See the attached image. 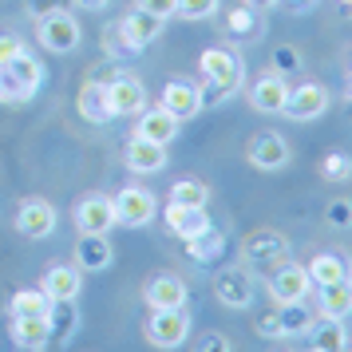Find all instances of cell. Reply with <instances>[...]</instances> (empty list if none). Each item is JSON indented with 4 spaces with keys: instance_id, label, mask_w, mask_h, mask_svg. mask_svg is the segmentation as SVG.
I'll use <instances>...</instances> for the list:
<instances>
[{
    "instance_id": "cell-1",
    "label": "cell",
    "mask_w": 352,
    "mask_h": 352,
    "mask_svg": "<svg viewBox=\"0 0 352 352\" xmlns=\"http://www.w3.org/2000/svg\"><path fill=\"white\" fill-rule=\"evenodd\" d=\"M198 67H202V80H206V87H202V107L226 103L230 96H238L241 83H245V64H241L238 52H230V48H206L202 60H198Z\"/></svg>"
},
{
    "instance_id": "cell-2",
    "label": "cell",
    "mask_w": 352,
    "mask_h": 352,
    "mask_svg": "<svg viewBox=\"0 0 352 352\" xmlns=\"http://www.w3.org/2000/svg\"><path fill=\"white\" fill-rule=\"evenodd\" d=\"M162 24H166V20L151 16V12H143V8H131L127 16L115 24V32H111V52L127 56V52L151 48V44H155V40L162 36Z\"/></svg>"
},
{
    "instance_id": "cell-3",
    "label": "cell",
    "mask_w": 352,
    "mask_h": 352,
    "mask_svg": "<svg viewBox=\"0 0 352 352\" xmlns=\"http://www.w3.org/2000/svg\"><path fill=\"white\" fill-rule=\"evenodd\" d=\"M143 336L162 352L182 349L190 340V313L186 309H151V317L143 324Z\"/></svg>"
},
{
    "instance_id": "cell-4",
    "label": "cell",
    "mask_w": 352,
    "mask_h": 352,
    "mask_svg": "<svg viewBox=\"0 0 352 352\" xmlns=\"http://www.w3.org/2000/svg\"><path fill=\"white\" fill-rule=\"evenodd\" d=\"M241 261L250 270L273 273L281 261H289V238L281 230H254L250 238L241 241Z\"/></svg>"
},
{
    "instance_id": "cell-5",
    "label": "cell",
    "mask_w": 352,
    "mask_h": 352,
    "mask_svg": "<svg viewBox=\"0 0 352 352\" xmlns=\"http://www.w3.org/2000/svg\"><path fill=\"white\" fill-rule=\"evenodd\" d=\"M36 40H40V48L56 52V56H67V52L80 48L83 28H80V20L72 16L67 8H56V12H48V16H40Z\"/></svg>"
},
{
    "instance_id": "cell-6",
    "label": "cell",
    "mask_w": 352,
    "mask_h": 352,
    "mask_svg": "<svg viewBox=\"0 0 352 352\" xmlns=\"http://www.w3.org/2000/svg\"><path fill=\"white\" fill-rule=\"evenodd\" d=\"M214 297L226 309H254V301H257L254 273L245 270V265H226V270H218L214 273Z\"/></svg>"
},
{
    "instance_id": "cell-7",
    "label": "cell",
    "mask_w": 352,
    "mask_h": 352,
    "mask_svg": "<svg viewBox=\"0 0 352 352\" xmlns=\"http://www.w3.org/2000/svg\"><path fill=\"white\" fill-rule=\"evenodd\" d=\"M115 202V218L119 226H131V230H143V226L155 222V214H159V198L146 190V186H123V190L111 198Z\"/></svg>"
},
{
    "instance_id": "cell-8",
    "label": "cell",
    "mask_w": 352,
    "mask_h": 352,
    "mask_svg": "<svg viewBox=\"0 0 352 352\" xmlns=\"http://www.w3.org/2000/svg\"><path fill=\"white\" fill-rule=\"evenodd\" d=\"M107 99H111L115 119H139L151 107V96H146L143 80H135L127 72H115L111 80H107Z\"/></svg>"
},
{
    "instance_id": "cell-9",
    "label": "cell",
    "mask_w": 352,
    "mask_h": 352,
    "mask_svg": "<svg viewBox=\"0 0 352 352\" xmlns=\"http://www.w3.org/2000/svg\"><path fill=\"white\" fill-rule=\"evenodd\" d=\"M270 297L277 305H293V301H309V293H313V277H309V270L305 265H297V261H281L277 270L270 273Z\"/></svg>"
},
{
    "instance_id": "cell-10",
    "label": "cell",
    "mask_w": 352,
    "mask_h": 352,
    "mask_svg": "<svg viewBox=\"0 0 352 352\" xmlns=\"http://www.w3.org/2000/svg\"><path fill=\"white\" fill-rule=\"evenodd\" d=\"M329 87L317 80L309 83H297V87H289V99H285V119H293V123H313V119H320V115L329 111Z\"/></svg>"
},
{
    "instance_id": "cell-11",
    "label": "cell",
    "mask_w": 352,
    "mask_h": 352,
    "mask_svg": "<svg viewBox=\"0 0 352 352\" xmlns=\"http://www.w3.org/2000/svg\"><path fill=\"white\" fill-rule=\"evenodd\" d=\"M245 159H250V166H254V170L277 175V170H285V166H289L293 151H289V143L277 135V131H261V135H254V139H250V146H245Z\"/></svg>"
},
{
    "instance_id": "cell-12",
    "label": "cell",
    "mask_w": 352,
    "mask_h": 352,
    "mask_svg": "<svg viewBox=\"0 0 352 352\" xmlns=\"http://www.w3.org/2000/svg\"><path fill=\"white\" fill-rule=\"evenodd\" d=\"M56 222H60V214H56V206H52L48 198H24L16 210V230L32 241L52 238L56 234Z\"/></svg>"
},
{
    "instance_id": "cell-13",
    "label": "cell",
    "mask_w": 352,
    "mask_h": 352,
    "mask_svg": "<svg viewBox=\"0 0 352 352\" xmlns=\"http://www.w3.org/2000/svg\"><path fill=\"white\" fill-rule=\"evenodd\" d=\"M143 301L151 309H186L190 289H186V281L178 273H155V277H146V285H143Z\"/></svg>"
},
{
    "instance_id": "cell-14",
    "label": "cell",
    "mask_w": 352,
    "mask_h": 352,
    "mask_svg": "<svg viewBox=\"0 0 352 352\" xmlns=\"http://www.w3.org/2000/svg\"><path fill=\"white\" fill-rule=\"evenodd\" d=\"M76 226H80V234H111L119 218H115V202L107 194H91V198H83L80 206H76Z\"/></svg>"
},
{
    "instance_id": "cell-15",
    "label": "cell",
    "mask_w": 352,
    "mask_h": 352,
    "mask_svg": "<svg viewBox=\"0 0 352 352\" xmlns=\"http://www.w3.org/2000/svg\"><path fill=\"white\" fill-rule=\"evenodd\" d=\"M72 257H76V270L80 273H103V270H111L115 250L107 241V234H80Z\"/></svg>"
},
{
    "instance_id": "cell-16",
    "label": "cell",
    "mask_w": 352,
    "mask_h": 352,
    "mask_svg": "<svg viewBox=\"0 0 352 352\" xmlns=\"http://www.w3.org/2000/svg\"><path fill=\"white\" fill-rule=\"evenodd\" d=\"M285 99H289V80L277 76V72H265L261 80H254L250 87V107L261 115H281L285 111Z\"/></svg>"
},
{
    "instance_id": "cell-17",
    "label": "cell",
    "mask_w": 352,
    "mask_h": 352,
    "mask_svg": "<svg viewBox=\"0 0 352 352\" xmlns=\"http://www.w3.org/2000/svg\"><path fill=\"white\" fill-rule=\"evenodd\" d=\"M159 107H166L178 123H186V119H194V115L202 111V87H194V83H186V80H170L162 87Z\"/></svg>"
},
{
    "instance_id": "cell-18",
    "label": "cell",
    "mask_w": 352,
    "mask_h": 352,
    "mask_svg": "<svg viewBox=\"0 0 352 352\" xmlns=\"http://www.w3.org/2000/svg\"><path fill=\"white\" fill-rule=\"evenodd\" d=\"M123 162H127V170H135V175H159L162 166H166V146L131 135L127 146H123Z\"/></svg>"
},
{
    "instance_id": "cell-19",
    "label": "cell",
    "mask_w": 352,
    "mask_h": 352,
    "mask_svg": "<svg viewBox=\"0 0 352 352\" xmlns=\"http://www.w3.org/2000/svg\"><path fill=\"white\" fill-rule=\"evenodd\" d=\"M76 107H80V119L83 123H96V127H103V123H111V99H107V83L103 80H87L80 87V99H76Z\"/></svg>"
},
{
    "instance_id": "cell-20",
    "label": "cell",
    "mask_w": 352,
    "mask_h": 352,
    "mask_svg": "<svg viewBox=\"0 0 352 352\" xmlns=\"http://www.w3.org/2000/svg\"><path fill=\"white\" fill-rule=\"evenodd\" d=\"M40 289H44L56 305H72L83 289V273L76 270V265H52V270L44 273Z\"/></svg>"
},
{
    "instance_id": "cell-21",
    "label": "cell",
    "mask_w": 352,
    "mask_h": 352,
    "mask_svg": "<svg viewBox=\"0 0 352 352\" xmlns=\"http://www.w3.org/2000/svg\"><path fill=\"white\" fill-rule=\"evenodd\" d=\"M162 218H166V230H170L175 238H182V241L214 226L210 214H206V206H178V202H170V206L162 210Z\"/></svg>"
},
{
    "instance_id": "cell-22",
    "label": "cell",
    "mask_w": 352,
    "mask_h": 352,
    "mask_svg": "<svg viewBox=\"0 0 352 352\" xmlns=\"http://www.w3.org/2000/svg\"><path fill=\"white\" fill-rule=\"evenodd\" d=\"M309 277H313V285H336V281H344L352 277V261L340 250H320V254L309 257Z\"/></svg>"
},
{
    "instance_id": "cell-23",
    "label": "cell",
    "mask_w": 352,
    "mask_h": 352,
    "mask_svg": "<svg viewBox=\"0 0 352 352\" xmlns=\"http://www.w3.org/2000/svg\"><path fill=\"white\" fill-rule=\"evenodd\" d=\"M178 131H182V123H178L166 107H146V111L139 115V127H135V135L166 146V143H175V139H178Z\"/></svg>"
},
{
    "instance_id": "cell-24",
    "label": "cell",
    "mask_w": 352,
    "mask_h": 352,
    "mask_svg": "<svg viewBox=\"0 0 352 352\" xmlns=\"http://www.w3.org/2000/svg\"><path fill=\"white\" fill-rule=\"evenodd\" d=\"M305 336H309L313 352H344V344H349V329L340 317H317Z\"/></svg>"
},
{
    "instance_id": "cell-25",
    "label": "cell",
    "mask_w": 352,
    "mask_h": 352,
    "mask_svg": "<svg viewBox=\"0 0 352 352\" xmlns=\"http://www.w3.org/2000/svg\"><path fill=\"white\" fill-rule=\"evenodd\" d=\"M12 340L28 352H44L52 344V320L48 317H12Z\"/></svg>"
},
{
    "instance_id": "cell-26",
    "label": "cell",
    "mask_w": 352,
    "mask_h": 352,
    "mask_svg": "<svg viewBox=\"0 0 352 352\" xmlns=\"http://www.w3.org/2000/svg\"><path fill=\"white\" fill-rule=\"evenodd\" d=\"M317 305L320 317H349L352 313V277L336 281V285H317Z\"/></svg>"
},
{
    "instance_id": "cell-27",
    "label": "cell",
    "mask_w": 352,
    "mask_h": 352,
    "mask_svg": "<svg viewBox=\"0 0 352 352\" xmlns=\"http://www.w3.org/2000/svg\"><path fill=\"white\" fill-rule=\"evenodd\" d=\"M222 254H226V234L218 230V226H210V230H202V234L186 238V257H190V261H198V265L218 261Z\"/></svg>"
},
{
    "instance_id": "cell-28",
    "label": "cell",
    "mask_w": 352,
    "mask_h": 352,
    "mask_svg": "<svg viewBox=\"0 0 352 352\" xmlns=\"http://www.w3.org/2000/svg\"><path fill=\"white\" fill-rule=\"evenodd\" d=\"M313 309L305 301H293V305H277V329H281V336H305L309 329H313Z\"/></svg>"
},
{
    "instance_id": "cell-29",
    "label": "cell",
    "mask_w": 352,
    "mask_h": 352,
    "mask_svg": "<svg viewBox=\"0 0 352 352\" xmlns=\"http://www.w3.org/2000/svg\"><path fill=\"white\" fill-rule=\"evenodd\" d=\"M52 297L44 289H20L12 293V301H8V313L12 317H52Z\"/></svg>"
},
{
    "instance_id": "cell-30",
    "label": "cell",
    "mask_w": 352,
    "mask_h": 352,
    "mask_svg": "<svg viewBox=\"0 0 352 352\" xmlns=\"http://www.w3.org/2000/svg\"><path fill=\"white\" fill-rule=\"evenodd\" d=\"M226 32L234 36V40H254V36L261 32V12H257V8H250L245 0H241V4H234V8L226 12Z\"/></svg>"
},
{
    "instance_id": "cell-31",
    "label": "cell",
    "mask_w": 352,
    "mask_h": 352,
    "mask_svg": "<svg viewBox=\"0 0 352 352\" xmlns=\"http://www.w3.org/2000/svg\"><path fill=\"white\" fill-rule=\"evenodd\" d=\"M4 67H8V72H12V76H16V80L24 83V87H28L32 96L40 91V83H44V64H40V60H36V56H32L28 48L20 52L12 64H4Z\"/></svg>"
},
{
    "instance_id": "cell-32",
    "label": "cell",
    "mask_w": 352,
    "mask_h": 352,
    "mask_svg": "<svg viewBox=\"0 0 352 352\" xmlns=\"http://www.w3.org/2000/svg\"><path fill=\"white\" fill-rule=\"evenodd\" d=\"M170 202H178V206H206L210 186L198 182V178H178L175 186H170Z\"/></svg>"
},
{
    "instance_id": "cell-33",
    "label": "cell",
    "mask_w": 352,
    "mask_h": 352,
    "mask_svg": "<svg viewBox=\"0 0 352 352\" xmlns=\"http://www.w3.org/2000/svg\"><path fill=\"white\" fill-rule=\"evenodd\" d=\"M320 178L324 182H352V155L349 151H329L320 159Z\"/></svg>"
},
{
    "instance_id": "cell-34",
    "label": "cell",
    "mask_w": 352,
    "mask_h": 352,
    "mask_svg": "<svg viewBox=\"0 0 352 352\" xmlns=\"http://www.w3.org/2000/svg\"><path fill=\"white\" fill-rule=\"evenodd\" d=\"M28 99H32V91H28L8 67H0V103H28Z\"/></svg>"
},
{
    "instance_id": "cell-35",
    "label": "cell",
    "mask_w": 352,
    "mask_h": 352,
    "mask_svg": "<svg viewBox=\"0 0 352 352\" xmlns=\"http://www.w3.org/2000/svg\"><path fill=\"white\" fill-rule=\"evenodd\" d=\"M273 72L277 76H297L301 72V52L293 48V44H277L273 48Z\"/></svg>"
},
{
    "instance_id": "cell-36",
    "label": "cell",
    "mask_w": 352,
    "mask_h": 352,
    "mask_svg": "<svg viewBox=\"0 0 352 352\" xmlns=\"http://www.w3.org/2000/svg\"><path fill=\"white\" fill-rule=\"evenodd\" d=\"M222 8V0H178V16L182 20H210Z\"/></svg>"
},
{
    "instance_id": "cell-37",
    "label": "cell",
    "mask_w": 352,
    "mask_h": 352,
    "mask_svg": "<svg viewBox=\"0 0 352 352\" xmlns=\"http://www.w3.org/2000/svg\"><path fill=\"white\" fill-rule=\"evenodd\" d=\"M190 352H234V344H230L226 333H202L198 340H194Z\"/></svg>"
},
{
    "instance_id": "cell-38",
    "label": "cell",
    "mask_w": 352,
    "mask_h": 352,
    "mask_svg": "<svg viewBox=\"0 0 352 352\" xmlns=\"http://www.w3.org/2000/svg\"><path fill=\"white\" fill-rule=\"evenodd\" d=\"M135 8H143V12H151V16H159V20L178 16V0H139Z\"/></svg>"
},
{
    "instance_id": "cell-39",
    "label": "cell",
    "mask_w": 352,
    "mask_h": 352,
    "mask_svg": "<svg viewBox=\"0 0 352 352\" xmlns=\"http://www.w3.org/2000/svg\"><path fill=\"white\" fill-rule=\"evenodd\" d=\"M329 222L336 226V230H344V226H352V202H329Z\"/></svg>"
},
{
    "instance_id": "cell-40",
    "label": "cell",
    "mask_w": 352,
    "mask_h": 352,
    "mask_svg": "<svg viewBox=\"0 0 352 352\" xmlns=\"http://www.w3.org/2000/svg\"><path fill=\"white\" fill-rule=\"evenodd\" d=\"M20 52H24V44H20L16 36H0V67L4 64H12Z\"/></svg>"
},
{
    "instance_id": "cell-41",
    "label": "cell",
    "mask_w": 352,
    "mask_h": 352,
    "mask_svg": "<svg viewBox=\"0 0 352 352\" xmlns=\"http://www.w3.org/2000/svg\"><path fill=\"white\" fill-rule=\"evenodd\" d=\"M261 336H273V340H281V329H277V313H270V317H257V324H254Z\"/></svg>"
},
{
    "instance_id": "cell-42",
    "label": "cell",
    "mask_w": 352,
    "mask_h": 352,
    "mask_svg": "<svg viewBox=\"0 0 352 352\" xmlns=\"http://www.w3.org/2000/svg\"><path fill=\"white\" fill-rule=\"evenodd\" d=\"M56 8H64V0H28V12L32 16H48Z\"/></svg>"
},
{
    "instance_id": "cell-43",
    "label": "cell",
    "mask_w": 352,
    "mask_h": 352,
    "mask_svg": "<svg viewBox=\"0 0 352 352\" xmlns=\"http://www.w3.org/2000/svg\"><path fill=\"white\" fill-rule=\"evenodd\" d=\"M277 4H285L289 12H313L320 0H277Z\"/></svg>"
},
{
    "instance_id": "cell-44",
    "label": "cell",
    "mask_w": 352,
    "mask_h": 352,
    "mask_svg": "<svg viewBox=\"0 0 352 352\" xmlns=\"http://www.w3.org/2000/svg\"><path fill=\"white\" fill-rule=\"evenodd\" d=\"M76 4H80V8H91V12H103V8H107V0H76Z\"/></svg>"
},
{
    "instance_id": "cell-45",
    "label": "cell",
    "mask_w": 352,
    "mask_h": 352,
    "mask_svg": "<svg viewBox=\"0 0 352 352\" xmlns=\"http://www.w3.org/2000/svg\"><path fill=\"white\" fill-rule=\"evenodd\" d=\"M245 4H250V8H257V12H265V8H273V4H277V0H245Z\"/></svg>"
},
{
    "instance_id": "cell-46",
    "label": "cell",
    "mask_w": 352,
    "mask_h": 352,
    "mask_svg": "<svg viewBox=\"0 0 352 352\" xmlns=\"http://www.w3.org/2000/svg\"><path fill=\"white\" fill-rule=\"evenodd\" d=\"M336 8H340L344 16H352V0H336Z\"/></svg>"
},
{
    "instance_id": "cell-47",
    "label": "cell",
    "mask_w": 352,
    "mask_h": 352,
    "mask_svg": "<svg viewBox=\"0 0 352 352\" xmlns=\"http://www.w3.org/2000/svg\"><path fill=\"white\" fill-rule=\"evenodd\" d=\"M349 103H352V80H349Z\"/></svg>"
},
{
    "instance_id": "cell-48",
    "label": "cell",
    "mask_w": 352,
    "mask_h": 352,
    "mask_svg": "<svg viewBox=\"0 0 352 352\" xmlns=\"http://www.w3.org/2000/svg\"><path fill=\"white\" fill-rule=\"evenodd\" d=\"M344 352H352V340H349V344H344Z\"/></svg>"
}]
</instances>
